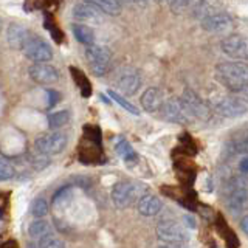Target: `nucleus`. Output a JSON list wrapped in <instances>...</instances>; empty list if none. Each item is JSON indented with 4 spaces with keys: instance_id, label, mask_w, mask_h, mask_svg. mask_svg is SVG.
<instances>
[{
    "instance_id": "nucleus-1",
    "label": "nucleus",
    "mask_w": 248,
    "mask_h": 248,
    "mask_svg": "<svg viewBox=\"0 0 248 248\" xmlns=\"http://www.w3.org/2000/svg\"><path fill=\"white\" fill-rule=\"evenodd\" d=\"M216 79L232 93H245L248 92V64L234 61L217 64Z\"/></svg>"
},
{
    "instance_id": "nucleus-2",
    "label": "nucleus",
    "mask_w": 248,
    "mask_h": 248,
    "mask_svg": "<svg viewBox=\"0 0 248 248\" xmlns=\"http://www.w3.org/2000/svg\"><path fill=\"white\" fill-rule=\"evenodd\" d=\"M157 234L158 239L163 242H175V244H186L189 240L191 234L186 225L178 223L177 220L163 219L157 225Z\"/></svg>"
},
{
    "instance_id": "nucleus-3",
    "label": "nucleus",
    "mask_w": 248,
    "mask_h": 248,
    "mask_svg": "<svg viewBox=\"0 0 248 248\" xmlns=\"http://www.w3.org/2000/svg\"><path fill=\"white\" fill-rule=\"evenodd\" d=\"M85 58L89 61V67L93 75L103 76L110 64L112 53L104 45H90L85 48Z\"/></svg>"
},
{
    "instance_id": "nucleus-4",
    "label": "nucleus",
    "mask_w": 248,
    "mask_h": 248,
    "mask_svg": "<svg viewBox=\"0 0 248 248\" xmlns=\"http://www.w3.org/2000/svg\"><path fill=\"white\" fill-rule=\"evenodd\" d=\"M182 104L185 106V108L188 110V113L192 116L194 120H202L206 121L211 116V110L209 107L202 101V98L197 95L196 92L191 89H186L182 95Z\"/></svg>"
},
{
    "instance_id": "nucleus-5",
    "label": "nucleus",
    "mask_w": 248,
    "mask_h": 248,
    "mask_svg": "<svg viewBox=\"0 0 248 248\" xmlns=\"http://www.w3.org/2000/svg\"><path fill=\"white\" fill-rule=\"evenodd\" d=\"M220 50L231 59L248 61V37L242 34L225 37L220 44Z\"/></svg>"
},
{
    "instance_id": "nucleus-6",
    "label": "nucleus",
    "mask_w": 248,
    "mask_h": 248,
    "mask_svg": "<svg viewBox=\"0 0 248 248\" xmlns=\"http://www.w3.org/2000/svg\"><path fill=\"white\" fill-rule=\"evenodd\" d=\"M67 146V135L65 134H50V135H44L39 137L34 141V147L39 154L42 155H56L62 152Z\"/></svg>"
},
{
    "instance_id": "nucleus-7",
    "label": "nucleus",
    "mask_w": 248,
    "mask_h": 248,
    "mask_svg": "<svg viewBox=\"0 0 248 248\" xmlns=\"http://www.w3.org/2000/svg\"><path fill=\"white\" fill-rule=\"evenodd\" d=\"M23 54L30 59L34 61V64H46V61H51L53 51L50 48V45L45 41H42L41 37L33 36L28 41V44L23 46Z\"/></svg>"
},
{
    "instance_id": "nucleus-8",
    "label": "nucleus",
    "mask_w": 248,
    "mask_h": 248,
    "mask_svg": "<svg viewBox=\"0 0 248 248\" xmlns=\"http://www.w3.org/2000/svg\"><path fill=\"white\" fill-rule=\"evenodd\" d=\"M116 85L126 95H135L141 87V76L132 67H124L116 76Z\"/></svg>"
},
{
    "instance_id": "nucleus-9",
    "label": "nucleus",
    "mask_w": 248,
    "mask_h": 248,
    "mask_svg": "<svg viewBox=\"0 0 248 248\" xmlns=\"http://www.w3.org/2000/svg\"><path fill=\"white\" fill-rule=\"evenodd\" d=\"M137 196V186L130 182H118L112 188V202L118 209L127 208Z\"/></svg>"
},
{
    "instance_id": "nucleus-10",
    "label": "nucleus",
    "mask_w": 248,
    "mask_h": 248,
    "mask_svg": "<svg viewBox=\"0 0 248 248\" xmlns=\"http://www.w3.org/2000/svg\"><path fill=\"white\" fill-rule=\"evenodd\" d=\"M163 112V118L170 121V123H177V124H188L194 118L188 113V110L185 108L182 104V101L178 99H169L165 103L161 108Z\"/></svg>"
},
{
    "instance_id": "nucleus-11",
    "label": "nucleus",
    "mask_w": 248,
    "mask_h": 248,
    "mask_svg": "<svg viewBox=\"0 0 248 248\" xmlns=\"http://www.w3.org/2000/svg\"><path fill=\"white\" fill-rule=\"evenodd\" d=\"M72 16L79 22L84 23H103L104 17L96 6H93L90 2H81L76 3L72 10Z\"/></svg>"
},
{
    "instance_id": "nucleus-12",
    "label": "nucleus",
    "mask_w": 248,
    "mask_h": 248,
    "mask_svg": "<svg viewBox=\"0 0 248 248\" xmlns=\"http://www.w3.org/2000/svg\"><path fill=\"white\" fill-rule=\"evenodd\" d=\"M216 110L220 115L227 116V118H237V116L244 115L248 107L242 103V99L236 96H225L219 103H216Z\"/></svg>"
},
{
    "instance_id": "nucleus-13",
    "label": "nucleus",
    "mask_w": 248,
    "mask_h": 248,
    "mask_svg": "<svg viewBox=\"0 0 248 248\" xmlns=\"http://www.w3.org/2000/svg\"><path fill=\"white\" fill-rule=\"evenodd\" d=\"M231 23L232 20L227 13H213L202 19V28L208 33H223L231 27Z\"/></svg>"
},
{
    "instance_id": "nucleus-14",
    "label": "nucleus",
    "mask_w": 248,
    "mask_h": 248,
    "mask_svg": "<svg viewBox=\"0 0 248 248\" xmlns=\"http://www.w3.org/2000/svg\"><path fill=\"white\" fill-rule=\"evenodd\" d=\"M28 73L31 79L37 84H53L59 79L58 70L50 64H33Z\"/></svg>"
},
{
    "instance_id": "nucleus-15",
    "label": "nucleus",
    "mask_w": 248,
    "mask_h": 248,
    "mask_svg": "<svg viewBox=\"0 0 248 248\" xmlns=\"http://www.w3.org/2000/svg\"><path fill=\"white\" fill-rule=\"evenodd\" d=\"M33 37L30 34V31L25 28L19 25V23H11L10 27L6 28V42L10 46H13V48H22L28 44L30 39Z\"/></svg>"
},
{
    "instance_id": "nucleus-16",
    "label": "nucleus",
    "mask_w": 248,
    "mask_h": 248,
    "mask_svg": "<svg viewBox=\"0 0 248 248\" xmlns=\"http://www.w3.org/2000/svg\"><path fill=\"white\" fill-rule=\"evenodd\" d=\"M227 208L234 216L248 209V189H228L227 194Z\"/></svg>"
},
{
    "instance_id": "nucleus-17",
    "label": "nucleus",
    "mask_w": 248,
    "mask_h": 248,
    "mask_svg": "<svg viewBox=\"0 0 248 248\" xmlns=\"http://www.w3.org/2000/svg\"><path fill=\"white\" fill-rule=\"evenodd\" d=\"M141 106H143L144 110L149 112V113L161 110L163 106H165V104H163V95H161V92L158 89H155V87L147 89L143 93V96H141Z\"/></svg>"
},
{
    "instance_id": "nucleus-18",
    "label": "nucleus",
    "mask_w": 248,
    "mask_h": 248,
    "mask_svg": "<svg viewBox=\"0 0 248 248\" xmlns=\"http://www.w3.org/2000/svg\"><path fill=\"white\" fill-rule=\"evenodd\" d=\"M138 213L146 217H152L161 211V202L158 197L152 196V194H146L138 200Z\"/></svg>"
},
{
    "instance_id": "nucleus-19",
    "label": "nucleus",
    "mask_w": 248,
    "mask_h": 248,
    "mask_svg": "<svg viewBox=\"0 0 248 248\" xmlns=\"http://www.w3.org/2000/svg\"><path fill=\"white\" fill-rule=\"evenodd\" d=\"M79 160L85 165H96L99 160H103V154L96 143L90 141V146H79Z\"/></svg>"
},
{
    "instance_id": "nucleus-20",
    "label": "nucleus",
    "mask_w": 248,
    "mask_h": 248,
    "mask_svg": "<svg viewBox=\"0 0 248 248\" xmlns=\"http://www.w3.org/2000/svg\"><path fill=\"white\" fill-rule=\"evenodd\" d=\"M115 151H116V154H118L124 161H126L127 166L135 165L137 160H138V155L135 154L134 149H132V146L129 144L127 140H124V138H120L118 141H116Z\"/></svg>"
},
{
    "instance_id": "nucleus-21",
    "label": "nucleus",
    "mask_w": 248,
    "mask_h": 248,
    "mask_svg": "<svg viewBox=\"0 0 248 248\" xmlns=\"http://www.w3.org/2000/svg\"><path fill=\"white\" fill-rule=\"evenodd\" d=\"M70 73H72V78H73V81L76 82L78 89H79L81 95L84 98H89L92 95V84L89 81V78L85 76V73H82L81 70L76 68V67H70Z\"/></svg>"
},
{
    "instance_id": "nucleus-22",
    "label": "nucleus",
    "mask_w": 248,
    "mask_h": 248,
    "mask_svg": "<svg viewBox=\"0 0 248 248\" xmlns=\"http://www.w3.org/2000/svg\"><path fill=\"white\" fill-rule=\"evenodd\" d=\"M72 31L75 37L79 41L81 44L84 45H95L93 42H95V33H93V30L89 27V25H82V23H75V25L72 27Z\"/></svg>"
},
{
    "instance_id": "nucleus-23",
    "label": "nucleus",
    "mask_w": 248,
    "mask_h": 248,
    "mask_svg": "<svg viewBox=\"0 0 248 248\" xmlns=\"http://www.w3.org/2000/svg\"><path fill=\"white\" fill-rule=\"evenodd\" d=\"M28 232H30V236L33 237V239L42 240L44 237L53 234V228H51V225L48 222H45V220H36V222H33V223L30 225Z\"/></svg>"
},
{
    "instance_id": "nucleus-24",
    "label": "nucleus",
    "mask_w": 248,
    "mask_h": 248,
    "mask_svg": "<svg viewBox=\"0 0 248 248\" xmlns=\"http://www.w3.org/2000/svg\"><path fill=\"white\" fill-rule=\"evenodd\" d=\"M93 6H96L101 13L108 14V16H118L121 13V3L116 0H95L90 2Z\"/></svg>"
},
{
    "instance_id": "nucleus-25",
    "label": "nucleus",
    "mask_w": 248,
    "mask_h": 248,
    "mask_svg": "<svg viewBox=\"0 0 248 248\" xmlns=\"http://www.w3.org/2000/svg\"><path fill=\"white\" fill-rule=\"evenodd\" d=\"M72 197H73V188L72 186H64V188H61L53 196V206L64 208L65 205H68L70 202H72Z\"/></svg>"
},
{
    "instance_id": "nucleus-26",
    "label": "nucleus",
    "mask_w": 248,
    "mask_h": 248,
    "mask_svg": "<svg viewBox=\"0 0 248 248\" xmlns=\"http://www.w3.org/2000/svg\"><path fill=\"white\" fill-rule=\"evenodd\" d=\"M70 121V112L68 110H59L48 115V127L50 129H58L65 126Z\"/></svg>"
},
{
    "instance_id": "nucleus-27",
    "label": "nucleus",
    "mask_w": 248,
    "mask_h": 248,
    "mask_svg": "<svg viewBox=\"0 0 248 248\" xmlns=\"http://www.w3.org/2000/svg\"><path fill=\"white\" fill-rule=\"evenodd\" d=\"M180 143H182V146H178V151H182L183 155H194L199 151L196 141L191 138L189 134H182L180 135Z\"/></svg>"
},
{
    "instance_id": "nucleus-28",
    "label": "nucleus",
    "mask_w": 248,
    "mask_h": 248,
    "mask_svg": "<svg viewBox=\"0 0 248 248\" xmlns=\"http://www.w3.org/2000/svg\"><path fill=\"white\" fill-rule=\"evenodd\" d=\"M107 95L108 96H110L113 101H115V103H118L123 108H126V110L127 112H130V113H134V115H140V110H138V108L134 106V104H130L129 103V101H126V99H124L121 95H118V93H116L115 90H108L107 92Z\"/></svg>"
},
{
    "instance_id": "nucleus-29",
    "label": "nucleus",
    "mask_w": 248,
    "mask_h": 248,
    "mask_svg": "<svg viewBox=\"0 0 248 248\" xmlns=\"http://www.w3.org/2000/svg\"><path fill=\"white\" fill-rule=\"evenodd\" d=\"M30 209H31V214L34 217H44V216H46V213H48V203H46L45 199L39 197L31 203Z\"/></svg>"
},
{
    "instance_id": "nucleus-30",
    "label": "nucleus",
    "mask_w": 248,
    "mask_h": 248,
    "mask_svg": "<svg viewBox=\"0 0 248 248\" xmlns=\"http://www.w3.org/2000/svg\"><path fill=\"white\" fill-rule=\"evenodd\" d=\"M39 248H65V244L58 236L50 234L42 240H39Z\"/></svg>"
},
{
    "instance_id": "nucleus-31",
    "label": "nucleus",
    "mask_w": 248,
    "mask_h": 248,
    "mask_svg": "<svg viewBox=\"0 0 248 248\" xmlns=\"http://www.w3.org/2000/svg\"><path fill=\"white\" fill-rule=\"evenodd\" d=\"M14 174H16L14 166L3 157L2 160H0V180H2V182L10 180V178L14 177Z\"/></svg>"
},
{
    "instance_id": "nucleus-32",
    "label": "nucleus",
    "mask_w": 248,
    "mask_h": 248,
    "mask_svg": "<svg viewBox=\"0 0 248 248\" xmlns=\"http://www.w3.org/2000/svg\"><path fill=\"white\" fill-rule=\"evenodd\" d=\"M84 137L89 141L101 144V129L98 126H84Z\"/></svg>"
},
{
    "instance_id": "nucleus-33",
    "label": "nucleus",
    "mask_w": 248,
    "mask_h": 248,
    "mask_svg": "<svg viewBox=\"0 0 248 248\" xmlns=\"http://www.w3.org/2000/svg\"><path fill=\"white\" fill-rule=\"evenodd\" d=\"M230 149L232 154H248V135H245L242 138H237L236 141H232Z\"/></svg>"
},
{
    "instance_id": "nucleus-34",
    "label": "nucleus",
    "mask_w": 248,
    "mask_h": 248,
    "mask_svg": "<svg viewBox=\"0 0 248 248\" xmlns=\"http://www.w3.org/2000/svg\"><path fill=\"white\" fill-rule=\"evenodd\" d=\"M45 28L51 33V36H53L54 42H56V44H61L62 41H64V33H62V31L56 25H54V22L45 19Z\"/></svg>"
},
{
    "instance_id": "nucleus-35",
    "label": "nucleus",
    "mask_w": 248,
    "mask_h": 248,
    "mask_svg": "<svg viewBox=\"0 0 248 248\" xmlns=\"http://www.w3.org/2000/svg\"><path fill=\"white\" fill-rule=\"evenodd\" d=\"M222 236H223V240H225V245H227V248H239V239L236 236V232L232 231L231 228H228Z\"/></svg>"
},
{
    "instance_id": "nucleus-36",
    "label": "nucleus",
    "mask_w": 248,
    "mask_h": 248,
    "mask_svg": "<svg viewBox=\"0 0 248 248\" xmlns=\"http://www.w3.org/2000/svg\"><path fill=\"white\" fill-rule=\"evenodd\" d=\"M228 189H248V178L244 175L231 178V182L228 183Z\"/></svg>"
},
{
    "instance_id": "nucleus-37",
    "label": "nucleus",
    "mask_w": 248,
    "mask_h": 248,
    "mask_svg": "<svg viewBox=\"0 0 248 248\" xmlns=\"http://www.w3.org/2000/svg\"><path fill=\"white\" fill-rule=\"evenodd\" d=\"M31 165H33V168L36 170H42L50 165V158L46 157V155L41 154V155H37V157H34L33 160H31Z\"/></svg>"
},
{
    "instance_id": "nucleus-38",
    "label": "nucleus",
    "mask_w": 248,
    "mask_h": 248,
    "mask_svg": "<svg viewBox=\"0 0 248 248\" xmlns=\"http://www.w3.org/2000/svg\"><path fill=\"white\" fill-rule=\"evenodd\" d=\"M192 3L191 2H186V0H174V2H169V6H170V10H172L174 13H182L185 11L186 8L191 6Z\"/></svg>"
},
{
    "instance_id": "nucleus-39",
    "label": "nucleus",
    "mask_w": 248,
    "mask_h": 248,
    "mask_svg": "<svg viewBox=\"0 0 248 248\" xmlns=\"http://www.w3.org/2000/svg\"><path fill=\"white\" fill-rule=\"evenodd\" d=\"M46 95H48L50 101H48V107L56 106V103L59 101V93L54 92V90H46Z\"/></svg>"
},
{
    "instance_id": "nucleus-40",
    "label": "nucleus",
    "mask_w": 248,
    "mask_h": 248,
    "mask_svg": "<svg viewBox=\"0 0 248 248\" xmlns=\"http://www.w3.org/2000/svg\"><path fill=\"white\" fill-rule=\"evenodd\" d=\"M158 248H189L186 244H175V242H163Z\"/></svg>"
},
{
    "instance_id": "nucleus-41",
    "label": "nucleus",
    "mask_w": 248,
    "mask_h": 248,
    "mask_svg": "<svg viewBox=\"0 0 248 248\" xmlns=\"http://www.w3.org/2000/svg\"><path fill=\"white\" fill-rule=\"evenodd\" d=\"M239 169L242 170V172H245V174H248V157H245L242 161L239 163Z\"/></svg>"
},
{
    "instance_id": "nucleus-42",
    "label": "nucleus",
    "mask_w": 248,
    "mask_h": 248,
    "mask_svg": "<svg viewBox=\"0 0 248 248\" xmlns=\"http://www.w3.org/2000/svg\"><path fill=\"white\" fill-rule=\"evenodd\" d=\"M240 230H242L245 234H248V216H245L242 220H240Z\"/></svg>"
},
{
    "instance_id": "nucleus-43",
    "label": "nucleus",
    "mask_w": 248,
    "mask_h": 248,
    "mask_svg": "<svg viewBox=\"0 0 248 248\" xmlns=\"http://www.w3.org/2000/svg\"><path fill=\"white\" fill-rule=\"evenodd\" d=\"M183 222H185L186 227H189V228H194V227H196V225H194L192 217H189V216H185V217H183Z\"/></svg>"
}]
</instances>
